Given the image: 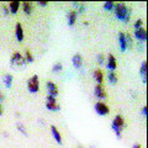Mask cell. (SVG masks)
Returning a JSON list of instances; mask_svg holds the SVG:
<instances>
[{
    "instance_id": "obj_20",
    "label": "cell",
    "mask_w": 148,
    "mask_h": 148,
    "mask_svg": "<svg viewBox=\"0 0 148 148\" xmlns=\"http://www.w3.org/2000/svg\"><path fill=\"white\" fill-rule=\"evenodd\" d=\"M108 79H109V83H110V84H112V85L117 84V82H119L117 74L115 73V72H110V73L108 74Z\"/></svg>"
},
{
    "instance_id": "obj_17",
    "label": "cell",
    "mask_w": 148,
    "mask_h": 148,
    "mask_svg": "<svg viewBox=\"0 0 148 148\" xmlns=\"http://www.w3.org/2000/svg\"><path fill=\"white\" fill-rule=\"evenodd\" d=\"M21 5H22L24 14H26V15H31L32 10H34V4H32L31 1H25V3H22Z\"/></svg>"
},
{
    "instance_id": "obj_11",
    "label": "cell",
    "mask_w": 148,
    "mask_h": 148,
    "mask_svg": "<svg viewBox=\"0 0 148 148\" xmlns=\"http://www.w3.org/2000/svg\"><path fill=\"white\" fill-rule=\"evenodd\" d=\"M15 36H16V40L18 42H22L25 38V34H24V29H22V26L20 22H17L16 24V27H15Z\"/></svg>"
},
{
    "instance_id": "obj_34",
    "label": "cell",
    "mask_w": 148,
    "mask_h": 148,
    "mask_svg": "<svg viewBox=\"0 0 148 148\" xmlns=\"http://www.w3.org/2000/svg\"><path fill=\"white\" fill-rule=\"evenodd\" d=\"M3 114H4V108H3V104L0 103V116H1Z\"/></svg>"
},
{
    "instance_id": "obj_7",
    "label": "cell",
    "mask_w": 148,
    "mask_h": 148,
    "mask_svg": "<svg viewBox=\"0 0 148 148\" xmlns=\"http://www.w3.org/2000/svg\"><path fill=\"white\" fill-rule=\"evenodd\" d=\"M94 95L96 96L98 99H105L108 94H106V89L104 88L103 84H96L95 88H94Z\"/></svg>"
},
{
    "instance_id": "obj_33",
    "label": "cell",
    "mask_w": 148,
    "mask_h": 148,
    "mask_svg": "<svg viewBox=\"0 0 148 148\" xmlns=\"http://www.w3.org/2000/svg\"><path fill=\"white\" fill-rule=\"evenodd\" d=\"M37 4H38L40 6H47L48 1H37Z\"/></svg>"
},
{
    "instance_id": "obj_15",
    "label": "cell",
    "mask_w": 148,
    "mask_h": 148,
    "mask_svg": "<svg viewBox=\"0 0 148 148\" xmlns=\"http://www.w3.org/2000/svg\"><path fill=\"white\" fill-rule=\"evenodd\" d=\"M92 78L96 80L98 84H103V82H104V73H103V71H100V69H95V71L92 72Z\"/></svg>"
},
{
    "instance_id": "obj_1",
    "label": "cell",
    "mask_w": 148,
    "mask_h": 148,
    "mask_svg": "<svg viewBox=\"0 0 148 148\" xmlns=\"http://www.w3.org/2000/svg\"><path fill=\"white\" fill-rule=\"evenodd\" d=\"M114 11H115V16L119 20H121L122 22H128L131 18V9H130L126 4L123 3H117L114 6Z\"/></svg>"
},
{
    "instance_id": "obj_18",
    "label": "cell",
    "mask_w": 148,
    "mask_h": 148,
    "mask_svg": "<svg viewBox=\"0 0 148 148\" xmlns=\"http://www.w3.org/2000/svg\"><path fill=\"white\" fill-rule=\"evenodd\" d=\"M77 16H78V14L75 12V10H71L68 12V25L69 26H74V24L77 22Z\"/></svg>"
},
{
    "instance_id": "obj_10",
    "label": "cell",
    "mask_w": 148,
    "mask_h": 148,
    "mask_svg": "<svg viewBox=\"0 0 148 148\" xmlns=\"http://www.w3.org/2000/svg\"><path fill=\"white\" fill-rule=\"evenodd\" d=\"M51 133H52V137L54 138V141L58 143V145H62V135L59 132V130L57 128V126L52 125L51 126Z\"/></svg>"
},
{
    "instance_id": "obj_35",
    "label": "cell",
    "mask_w": 148,
    "mask_h": 148,
    "mask_svg": "<svg viewBox=\"0 0 148 148\" xmlns=\"http://www.w3.org/2000/svg\"><path fill=\"white\" fill-rule=\"evenodd\" d=\"M132 148H142V146L140 145V143H135V145L132 146Z\"/></svg>"
},
{
    "instance_id": "obj_27",
    "label": "cell",
    "mask_w": 148,
    "mask_h": 148,
    "mask_svg": "<svg viewBox=\"0 0 148 148\" xmlns=\"http://www.w3.org/2000/svg\"><path fill=\"white\" fill-rule=\"evenodd\" d=\"M126 35V41H127V48H131L132 47V45H133V40H132V37L130 34H125Z\"/></svg>"
},
{
    "instance_id": "obj_6",
    "label": "cell",
    "mask_w": 148,
    "mask_h": 148,
    "mask_svg": "<svg viewBox=\"0 0 148 148\" xmlns=\"http://www.w3.org/2000/svg\"><path fill=\"white\" fill-rule=\"evenodd\" d=\"M94 109L96 111V114L100 115V116H106V115H109V112H110L109 106L106 104H104L103 101H98V103L95 104Z\"/></svg>"
},
{
    "instance_id": "obj_16",
    "label": "cell",
    "mask_w": 148,
    "mask_h": 148,
    "mask_svg": "<svg viewBox=\"0 0 148 148\" xmlns=\"http://www.w3.org/2000/svg\"><path fill=\"white\" fill-rule=\"evenodd\" d=\"M140 75L142 78L143 83H147V61H143L141 64V68H140Z\"/></svg>"
},
{
    "instance_id": "obj_26",
    "label": "cell",
    "mask_w": 148,
    "mask_h": 148,
    "mask_svg": "<svg viewBox=\"0 0 148 148\" xmlns=\"http://www.w3.org/2000/svg\"><path fill=\"white\" fill-rule=\"evenodd\" d=\"M114 6H115V3L114 1H105L104 3V9L108 11L114 10Z\"/></svg>"
},
{
    "instance_id": "obj_2",
    "label": "cell",
    "mask_w": 148,
    "mask_h": 148,
    "mask_svg": "<svg viewBox=\"0 0 148 148\" xmlns=\"http://www.w3.org/2000/svg\"><path fill=\"white\" fill-rule=\"evenodd\" d=\"M111 128L114 130V132H115V135H116L117 138H121L122 131L125 128V119L121 116V115H116V117L112 120Z\"/></svg>"
},
{
    "instance_id": "obj_24",
    "label": "cell",
    "mask_w": 148,
    "mask_h": 148,
    "mask_svg": "<svg viewBox=\"0 0 148 148\" xmlns=\"http://www.w3.org/2000/svg\"><path fill=\"white\" fill-rule=\"evenodd\" d=\"M16 128H17L18 131H20V132H21L24 136H27V130H26V127L24 126V123L17 122V123H16Z\"/></svg>"
},
{
    "instance_id": "obj_31",
    "label": "cell",
    "mask_w": 148,
    "mask_h": 148,
    "mask_svg": "<svg viewBox=\"0 0 148 148\" xmlns=\"http://www.w3.org/2000/svg\"><path fill=\"white\" fill-rule=\"evenodd\" d=\"M3 11H4V15H5V16H8L9 12H10V11H9V8L5 6V5H3Z\"/></svg>"
},
{
    "instance_id": "obj_13",
    "label": "cell",
    "mask_w": 148,
    "mask_h": 148,
    "mask_svg": "<svg viewBox=\"0 0 148 148\" xmlns=\"http://www.w3.org/2000/svg\"><path fill=\"white\" fill-rule=\"evenodd\" d=\"M119 42H120V49H121V52H125L127 49V41H126V35L123 32H120L119 34Z\"/></svg>"
},
{
    "instance_id": "obj_28",
    "label": "cell",
    "mask_w": 148,
    "mask_h": 148,
    "mask_svg": "<svg viewBox=\"0 0 148 148\" xmlns=\"http://www.w3.org/2000/svg\"><path fill=\"white\" fill-rule=\"evenodd\" d=\"M133 26H135V29H140V27H143V20H141V18H137V20L135 21V24H133Z\"/></svg>"
},
{
    "instance_id": "obj_25",
    "label": "cell",
    "mask_w": 148,
    "mask_h": 148,
    "mask_svg": "<svg viewBox=\"0 0 148 148\" xmlns=\"http://www.w3.org/2000/svg\"><path fill=\"white\" fill-rule=\"evenodd\" d=\"M62 69H63L62 63H61V62H57V63H54V64H53L52 72H53V73H58V72H62Z\"/></svg>"
},
{
    "instance_id": "obj_36",
    "label": "cell",
    "mask_w": 148,
    "mask_h": 148,
    "mask_svg": "<svg viewBox=\"0 0 148 148\" xmlns=\"http://www.w3.org/2000/svg\"><path fill=\"white\" fill-rule=\"evenodd\" d=\"M78 148H84V147H82V146H79V147H78Z\"/></svg>"
},
{
    "instance_id": "obj_12",
    "label": "cell",
    "mask_w": 148,
    "mask_h": 148,
    "mask_svg": "<svg viewBox=\"0 0 148 148\" xmlns=\"http://www.w3.org/2000/svg\"><path fill=\"white\" fill-rule=\"evenodd\" d=\"M106 67L110 69V72H115V69H116V67H117V61H116V58H115L114 54H109Z\"/></svg>"
},
{
    "instance_id": "obj_9",
    "label": "cell",
    "mask_w": 148,
    "mask_h": 148,
    "mask_svg": "<svg viewBox=\"0 0 148 148\" xmlns=\"http://www.w3.org/2000/svg\"><path fill=\"white\" fill-rule=\"evenodd\" d=\"M47 91H48V95L49 96H53V98H57V95L59 94V90H58V86L54 84L53 82H47Z\"/></svg>"
},
{
    "instance_id": "obj_22",
    "label": "cell",
    "mask_w": 148,
    "mask_h": 148,
    "mask_svg": "<svg viewBox=\"0 0 148 148\" xmlns=\"http://www.w3.org/2000/svg\"><path fill=\"white\" fill-rule=\"evenodd\" d=\"M12 80H14V77L11 74H5V77H4V84H5L6 88H11Z\"/></svg>"
},
{
    "instance_id": "obj_29",
    "label": "cell",
    "mask_w": 148,
    "mask_h": 148,
    "mask_svg": "<svg viewBox=\"0 0 148 148\" xmlns=\"http://www.w3.org/2000/svg\"><path fill=\"white\" fill-rule=\"evenodd\" d=\"M98 63H99V64H101V66H103V64L105 63V56H104L103 53L98 54Z\"/></svg>"
},
{
    "instance_id": "obj_14",
    "label": "cell",
    "mask_w": 148,
    "mask_h": 148,
    "mask_svg": "<svg viewBox=\"0 0 148 148\" xmlns=\"http://www.w3.org/2000/svg\"><path fill=\"white\" fill-rule=\"evenodd\" d=\"M72 63H73V66L75 68H78V69L82 68V66H83V57H82V54H79V53L74 54L73 58H72Z\"/></svg>"
},
{
    "instance_id": "obj_30",
    "label": "cell",
    "mask_w": 148,
    "mask_h": 148,
    "mask_svg": "<svg viewBox=\"0 0 148 148\" xmlns=\"http://www.w3.org/2000/svg\"><path fill=\"white\" fill-rule=\"evenodd\" d=\"M141 112H142V115L143 116H147V105H143V108L141 109Z\"/></svg>"
},
{
    "instance_id": "obj_4",
    "label": "cell",
    "mask_w": 148,
    "mask_h": 148,
    "mask_svg": "<svg viewBox=\"0 0 148 148\" xmlns=\"http://www.w3.org/2000/svg\"><path fill=\"white\" fill-rule=\"evenodd\" d=\"M27 90L32 94H35L40 90V78L38 75H32L29 80H27Z\"/></svg>"
},
{
    "instance_id": "obj_32",
    "label": "cell",
    "mask_w": 148,
    "mask_h": 148,
    "mask_svg": "<svg viewBox=\"0 0 148 148\" xmlns=\"http://www.w3.org/2000/svg\"><path fill=\"white\" fill-rule=\"evenodd\" d=\"M4 100H5V94H4V92H1V91H0V103L3 104V101H4Z\"/></svg>"
},
{
    "instance_id": "obj_19",
    "label": "cell",
    "mask_w": 148,
    "mask_h": 148,
    "mask_svg": "<svg viewBox=\"0 0 148 148\" xmlns=\"http://www.w3.org/2000/svg\"><path fill=\"white\" fill-rule=\"evenodd\" d=\"M20 6H21L20 1H10V4L8 5L10 14H16L18 11V9H20Z\"/></svg>"
},
{
    "instance_id": "obj_21",
    "label": "cell",
    "mask_w": 148,
    "mask_h": 148,
    "mask_svg": "<svg viewBox=\"0 0 148 148\" xmlns=\"http://www.w3.org/2000/svg\"><path fill=\"white\" fill-rule=\"evenodd\" d=\"M24 57H25L26 63H32V62L35 61V57H34V54L31 53V51H30V49H26V51H25Z\"/></svg>"
},
{
    "instance_id": "obj_23",
    "label": "cell",
    "mask_w": 148,
    "mask_h": 148,
    "mask_svg": "<svg viewBox=\"0 0 148 148\" xmlns=\"http://www.w3.org/2000/svg\"><path fill=\"white\" fill-rule=\"evenodd\" d=\"M72 5L77 9V11H75L77 14H83V12L85 11V6H84V4H82V3H73Z\"/></svg>"
},
{
    "instance_id": "obj_8",
    "label": "cell",
    "mask_w": 148,
    "mask_h": 148,
    "mask_svg": "<svg viewBox=\"0 0 148 148\" xmlns=\"http://www.w3.org/2000/svg\"><path fill=\"white\" fill-rule=\"evenodd\" d=\"M135 37L137 40H140L141 42H146L147 41V30L146 27H140V29L135 30Z\"/></svg>"
},
{
    "instance_id": "obj_3",
    "label": "cell",
    "mask_w": 148,
    "mask_h": 148,
    "mask_svg": "<svg viewBox=\"0 0 148 148\" xmlns=\"http://www.w3.org/2000/svg\"><path fill=\"white\" fill-rule=\"evenodd\" d=\"M10 64L11 67H24L26 66V61L24 54H21L20 52H14L11 58H10Z\"/></svg>"
},
{
    "instance_id": "obj_5",
    "label": "cell",
    "mask_w": 148,
    "mask_h": 148,
    "mask_svg": "<svg viewBox=\"0 0 148 148\" xmlns=\"http://www.w3.org/2000/svg\"><path fill=\"white\" fill-rule=\"evenodd\" d=\"M45 105H46V108H47V110H49V111H59L61 110V106H59V104L57 103L56 98L49 96V95H47V98H46Z\"/></svg>"
}]
</instances>
